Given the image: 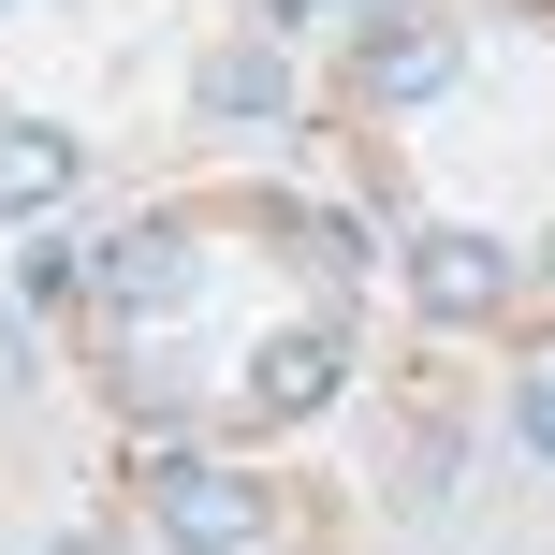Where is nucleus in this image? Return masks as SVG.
Instances as JSON below:
<instances>
[{
    "mask_svg": "<svg viewBox=\"0 0 555 555\" xmlns=\"http://www.w3.org/2000/svg\"><path fill=\"white\" fill-rule=\"evenodd\" d=\"M512 278H527V263H512L498 234H424V249H410V307H424V322H498Z\"/></svg>",
    "mask_w": 555,
    "mask_h": 555,
    "instance_id": "1",
    "label": "nucleus"
},
{
    "mask_svg": "<svg viewBox=\"0 0 555 555\" xmlns=\"http://www.w3.org/2000/svg\"><path fill=\"white\" fill-rule=\"evenodd\" d=\"M162 541H176V555H249V541H263V482H234V468H162Z\"/></svg>",
    "mask_w": 555,
    "mask_h": 555,
    "instance_id": "2",
    "label": "nucleus"
},
{
    "mask_svg": "<svg viewBox=\"0 0 555 555\" xmlns=\"http://www.w3.org/2000/svg\"><path fill=\"white\" fill-rule=\"evenodd\" d=\"M88 278H103V307H176V293H191V249H176V234H103V263H88Z\"/></svg>",
    "mask_w": 555,
    "mask_h": 555,
    "instance_id": "3",
    "label": "nucleus"
},
{
    "mask_svg": "<svg viewBox=\"0 0 555 555\" xmlns=\"http://www.w3.org/2000/svg\"><path fill=\"white\" fill-rule=\"evenodd\" d=\"M439 74H453V29H439V15L365 29V88H380V103H410V88H439Z\"/></svg>",
    "mask_w": 555,
    "mask_h": 555,
    "instance_id": "4",
    "label": "nucleus"
},
{
    "mask_svg": "<svg viewBox=\"0 0 555 555\" xmlns=\"http://www.w3.org/2000/svg\"><path fill=\"white\" fill-rule=\"evenodd\" d=\"M205 117H293V59L278 44H220L205 59Z\"/></svg>",
    "mask_w": 555,
    "mask_h": 555,
    "instance_id": "5",
    "label": "nucleus"
},
{
    "mask_svg": "<svg viewBox=\"0 0 555 555\" xmlns=\"http://www.w3.org/2000/svg\"><path fill=\"white\" fill-rule=\"evenodd\" d=\"M59 191H74V146H59V132L0 146V220H29V205H59Z\"/></svg>",
    "mask_w": 555,
    "mask_h": 555,
    "instance_id": "6",
    "label": "nucleus"
}]
</instances>
